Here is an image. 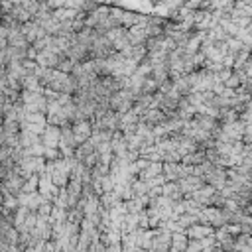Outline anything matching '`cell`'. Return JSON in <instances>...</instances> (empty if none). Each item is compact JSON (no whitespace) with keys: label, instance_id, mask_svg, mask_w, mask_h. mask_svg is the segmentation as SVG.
Masks as SVG:
<instances>
[{"label":"cell","instance_id":"1","mask_svg":"<svg viewBox=\"0 0 252 252\" xmlns=\"http://www.w3.org/2000/svg\"><path fill=\"white\" fill-rule=\"evenodd\" d=\"M71 130H73V136H75V142H77V146H79L81 142H85V140H89V138H91V134H93V126H91V118H81V120H77V122H73V124H71Z\"/></svg>","mask_w":252,"mask_h":252},{"label":"cell","instance_id":"2","mask_svg":"<svg viewBox=\"0 0 252 252\" xmlns=\"http://www.w3.org/2000/svg\"><path fill=\"white\" fill-rule=\"evenodd\" d=\"M22 32H24V35H26V39L30 41V43H33V41H37L45 32H43V28L35 22V20H28L26 24H22Z\"/></svg>","mask_w":252,"mask_h":252}]
</instances>
